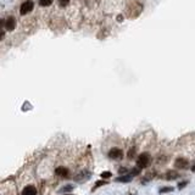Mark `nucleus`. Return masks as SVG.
Returning <instances> with one entry per match:
<instances>
[{
  "mask_svg": "<svg viewBox=\"0 0 195 195\" xmlns=\"http://www.w3.org/2000/svg\"><path fill=\"white\" fill-rule=\"evenodd\" d=\"M174 190V188L172 187H164L160 189V194H165V193H172Z\"/></svg>",
  "mask_w": 195,
  "mask_h": 195,
  "instance_id": "nucleus-12",
  "label": "nucleus"
},
{
  "mask_svg": "<svg viewBox=\"0 0 195 195\" xmlns=\"http://www.w3.org/2000/svg\"><path fill=\"white\" fill-rule=\"evenodd\" d=\"M57 1H59V5L62 6V8H66L70 4V0H57Z\"/></svg>",
  "mask_w": 195,
  "mask_h": 195,
  "instance_id": "nucleus-16",
  "label": "nucleus"
},
{
  "mask_svg": "<svg viewBox=\"0 0 195 195\" xmlns=\"http://www.w3.org/2000/svg\"><path fill=\"white\" fill-rule=\"evenodd\" d=\"M92 176H90V172L87 171V170H83V171H81L79 173L76 174V177H74V180L78 182V183H82V182H86Z\"/></svg>",
  "mask_w": 195,
  "mask_h": 195,
  "instance_id": "nucleus-3",
  "label": "nucleus"
},
{
  "mask_svg": "<svg viewBox=\"0 0 195 195\" xmlns=\"http://www.w3.org/2000/svg\"><path fill=\"white\" fill-rule=\"evenodd\" d=\"M191 171H193V172H195V164L193 165V167H191Z\"/></svg>",
  "mask_w": 195,
  "mask_h": 195,
  "instance_id": "nucleus-20",
  "label": "nucleus"
},
{
  "mask_svg": "<svg viewBox=\"0 0 195 195\" xmlns=\"http://www.w3.org/2000/svg\"><path fill=\"white\" fill-rule=\"evenodd\" d=\"M187 184H188L187 180H185V182H180L179 184H178V189H179V190H182V189H183L184 187H187Z\"/></svg>",
  "mask_w": 195,
  "mask_h": 195,
  "instance_id": "nucleus-19",
  "label": "nucleus"
},
{
  "mask_svg": "<svg viewBox=\"0 0 195 195\" xmlns=\"http://www.w3.org/2000/svg\"><path fill=\"white\" fill-rule=\"evenodd\" d=\"M33 6H34V4H33L32 0H26L24 3H22V5L20 6V14L22 16L28 15L32 10H33Z\"/></svg>",
  "mask_w": 195,
  "mask_h": 195,
  "instance_id": "nucleus-2",
  "label": "nucleus"
},
{
  "mask_svg": "<svg viewBox=\"0 0 195 195\" xmlns=\"http://www.w3.org/2000/svg\"><path fill=\"white\" fill-rule=\"evenodd\" d=\"M133 177L131 173H127V174H121V177H117L116 182H122V183H129L133 179Z\"/></svg>",
  "mask_w": 195,
  "mask_h": 195,
  "instance_id": "nucleus-10",
  "label": "nucleus"
},
{
  "mask_svg": "<svg viewBox=\"0 0 195 195\" xmlns=\"http://www.w3.org/2000/svg\"><path fill=\"white\" fill-rule=\"evenodd\" d=\"M109 157L112 160H121L123 159V151L118 148H112L109 151Z\"/></svg>",
  "mask_w": 195,
  "mask_h": 195,
  "instance_id": "nucleus-4",
  "label": "nucleus"
},
{
  "mask_svg": "<svg viewBox=\"0 0 195 195\" xmlns=\"http://www.w3.org/2000/svg\"><path fill=\"white\" fill-rule=\"evenodd\" d=\"M178 177H179V173L177 171H174V170H170V171H167L165 173V178L167 180H174Z\"/></svg>",
  "mask_w": 195,
  "mask_h": 195,
  "instance_id": "nucleus-8",
  "label": "nucleus"
},
{
  "mask_svg": "<svg viewBox=\"0 0 195 195\" xmlns=\"http://www.w3.org/2000/svg\"><path fill=\"white\" fill-rule=\"evenodd\" d=\"M188 165H189V161H188L187 159H184V157H178V159L174 160V166H176L177 168H179V170L187 168Z\"/></svg>",
  "mask_w": 195,
  "mask_h": 195,
  "instance_id": "nucleus-6",
  "label": "nucleus"
},
{
  "mask_svg": "<svg viewBox=\"0 0 195 195\" xmlns=\"http://www.w3.org/2000/svg\"><path fill=\"white\" fill-rule=\"evenodd\" d=\"M4 27L8 29V31H14L16 28V20L14 16H9L8 18L5 20V24Z\"/></svg>",
  "mask_w": 195,
  "mask_h": 195,
  "instance_id": "nucleus-5",
  "label": "nucleus"
},
{
  "mask_svg": "<svg viewBox=\"0 0 195 195\" xmlns=\"http://www.w3.org/2000/svg\"><path fill=\"white\" fill-rule=\"evenodd\" d=\"M101 178L102 179H109V178H111V176H112V173L110 171H104V172H101Z\"/></svg>",
  "mask_w": 195,
  "mask_h": 195,
  "instance_id": "nucleus-14",
  "label": "nucleus"
},
{
  "mask_svg": "<svg viewBox=\"0 0 195 195\" xmlns=\"http://www.w3.org/2000/svg\"><path fill=\"white\" fill-rule=\"evenodd\" d=\"M106 184H107V182H106V180H99V182H96V183H95V185L93 187V189H92V190L94 191V190H95L96 188L102 187V185H106Z\"/></svg>",
  "mask_w": 195,
  "mask_h": 195,
  "instance_id": "nucleus-13",
  "label": "nucleus"
},
{
  "mask_svg": "<svg viewBox=\"0 0 195 195\" xmlns=\"http://www.w3.org/2000/svg\"><path fill=\"white\" fill-rule=\"evenodd\" d=\"M151 161V156L149 152H141L140 155L137 157V166L140 168H146Z\"/></svg>",
  "mask_w": 195,
  "mask_h": 195,
  "instance_id": "nucleus-1",
  "label": "nucleus"
},
{
  "mask_svg": "<svg viewBox=\"0 0 195 195\" xmlns=\"http://www.w3.org/2000/svg\"><path fill=\"white\" fill-rule=\"evenodd\" d=\"M22 195H37V188L34 185H27L23 188Z\"/></svg>",
  "mask_w": 195,
  "mask_h": 195,
  "instance_id": "nucleus-9",
  "label": "nucleus"
},
{
  "mask_svg": "<svg viewBox=\"0 0 195 195\" xmlns=\"http://www.w3.org/2000/svg\"><path fill=\"white\" fill-rule=\"evenodd\" d=\"M140 172H141V168L140 167H135V168H133L132 171L129 172L132 176H138V174H140Z\"/></svg>",
  "mask_w": 195,
  "mask_h": 195,
  "instance_id": "nucleus-15",
  "label": "nucleus"
},
{
  "mask_svg": "<svg viewBox=\"0 0 195 195\" xmlns=\"http://www.w3.org/2000/svg\"><path fill=\"white\" fill-rule=\"evenodd\" d=\"M118 173H120V174H127V173H128L127 167H121V168L118 170Z\"/></svg>",
  "mask_w": 195,
  "mask_h": 195,
  "instance_id": "nucleus-18",
  "label": "nucleus"
},
{
  "mask_svg": "<svg viewBox=\"0 0 195 195\" xmlns=\"http://www.w3.org/2000/svg\"><path fill=\"white\" fill-rule=\"evenodd\" d=\"M72 189H73V187L67 185V187H63L62 189H61V191H62V193H70V191H72Z\"/></svg>",
  "mask_w": 195,
  "mask_h": 195,
  "instance_id": "nucleus-17",
  "label": "nucleus"
},
{
  "mask_svg": "<svg viewBox=\"0 0 195 195\" xmlns=\"http://www.w3.org/2000/svg\"><path fill=\"white\" fill-rule=\"evenodd\" d=\"M63 195H72V194H70V193H66V194H63Z\"/></svg>",
  "mask_w": 195,
  "mask_h": 195,
  "instance_id": "nucleus-21",
  "label": "nucleus"
},
{
  "mask_svg": "<svg viewBox=\"0 0 195 195\" xmlns=\"http://www.w3.org/2000/svg\"><path fill=\"white\" fill-rule=\"evenodd\" d=\"M53 1H54V0H38L39 5L43 6V8H47V6H49V5H51Z\"/></svg>",
  "mask_w": 195,
  "mask_h": 195,
  "instance_id": "nucleus-11",
  "label": "nucleus"
},
{
  "mask_svg": "<svg viewBox=\"0 0 195 195\" xmlns=\"http://www.w3.org/2000/svg\"><path fill=\"white\" fill-rule=\"evenodd\" d=\"M55 174L57 177H62V178H67L68 174H70V171L66 168V167H57L55 170Z\"/></svg>",
  "mask_w": 195,
  "mask_h": 195,
  "instance_id": "nucleus-7",
  "label": "nucleus"
}]
</instances>
